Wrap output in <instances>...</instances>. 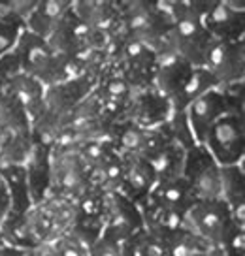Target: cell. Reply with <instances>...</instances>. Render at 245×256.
<instances>
[{
  "label": "cell",
  "instance_id": "obj_1",
  "mask_svg": "<svg viewBox=\"0 0 245 256\" xmlns=\"http://www.w3.org/2000/svg\"><path fill=\"white\" fill-rule=\"evenodd\" d=\"M183 226L200 236L211 248H222L236 226L230 215V208L222 200L194 202L183 216Z\"/></svg>",
  "mask_w": 245,
  "mask_h": 256
},
{
  "label": "cell",
  "instance_id": "obj_2",
  "mask_svg": "<svg viewBox=\"0 0 245 256\" xmlns=\"http://www.w3.org/2000/svg\"><path fill=\"white\" fill-rule=\"evenodd\" d=\"M87 166L79 152L70 147H53L49 154V188L63 198H81L89 192Z\"/></svg>",
  "mask_w": 245,
  "mask_h": 256
},
{
  "label": "cell",
  "instance_id": "obj_3",
  "mask_svg": "<svg viewBox=\"0 0 245 256\" xmlns=\"http://www.w3.org/2000/svg\"><path fill=\"white\" fill-rule=\"evenodd\" d=\"M202 147L219 166H236L243 156V117L224 113L209 128Z\"/></svg>",
  "mask_w": 245,
  "mask_h": 256
},
{
  "label": "cell",
  "instance_id": "obj_4",
  "mask_svg": "<svg viewBox=\"0 0 245 256\" xmlns=\"http://www.w3.org/2000/svg\"><path fill=\"white\" fill-rule=\"evenodd\" d=\"M221 166L211 158V154L202 147L194 145L192 151L185 156L183 177L187 179L190 196L194 202L221 200Z\"/></svg>",
  "mask_w": 245,
  "mask_h": 256
},
{
  "label": "cell",
  "instance_id": "obj_5",
  "mask_svg": "<svg viewBox=\"0 0 245 256\" xmlns=\"http://www.w3.org/2000/svg\"><path fill=\"white\" fill-rule=\"evenodd\" d=\"M217 83H237L243 78V40H215L204 51V64Z\"/></svg>",
  "mask_w": 245,
  "mask_h": 256
},
{
  "label": "cell",
  "instance_id": "obj_6",
  "mask_svg": "<svg viewBox=\"0 0 245 256\" xmlns=\"http://www.w3.org/2000/svg\"><path fill=\"white\" fill-rule=\"evenodd\" d=\"M202 24L207 34L215 40H237L243 34L245 4L239 0H221V2H204Z\"/></svg>",
  "mask_w": 245,
  "mask_h": 256
},
{
  "label": "cell",
  "instance_id": "obj_7",
  "mask_svg": "<svg viewBox=\"0 0 245 256\" xmlns=\"http://www.w3.org/2000/svg\"><path fill=\"white\" fill-rule=\"evenodd\" d=\"M187 113V124L190 128V134L196 145H204L209 128L213 126L217 119H221L226 112V94L219 90V87L211 88L198 96L194 102H190L189 108L185 110Z\"/></svg>",
  "mask_w": 245,
  "mask_h": 256
},
{
  "label": "cell",
  "instance_id": "obj_8",
  "mask_svg": "<svg viewBox=\"0 0 245 256\" xmlns=\"http://www.w3.org/2000/svg\"><path fill=\"white\" fill-rule=\"evenodd\" d=\"M157 184V174L149 160L140 154L123 156V194L127 198H142L147 196Z\"/></svg>",
  "mask_w": 245,
  "mask_h": 256
},
{
  "label": "cell",
  "instance_id": "obj_9",
  "mask_svg": "<svg viewBox=\"0 0 245 256\" xmlns=\"http://www.w3.org/2000/svg\"><path fill=\"white\" fill-rule=\"evenodd\" d=\"M10 94L14 98L23 113L27 115V119H38L44 113V96H46V88L38 80H34L29 74L19 72L16 76H12L8 80Z\"/></svg>",
  "mask_w": 245,
  "mask_h": 256
},
{
  "label": "cell",
  "instance_id": "obj_10",
  "mask_svg": "<svg viewBox=\"0 0 245 256\" xmlns=\"http://www.w3.org/2000/svg\"><path fill=\"white\" fill-rule=\"evenodd\" d=\"M72 10L68 0H38L36 8L25 23V30L32 32L34 36L48 40L55 30L59 21Z\"/></svg>",
  "mask_w": 245,
  "mask_h": 256
},
{
  "label": "cell",
  "instance_id": "obj_11",
  "mask_svg": "<svg viewBox=\"0 0 245 256\" xmlns=\"http://www.w3.org/2000/svg\"><path fill=\"white\" fill-rule=\"evenodd\" d=\"M160 241L166 248L168 256H200L206 254L211 248L200 236L187 230L183 224L175 230L162 234Z\"/></svg>",
  "mask_w": 245,
  "mask_h": 256
},
{
  "label": "cell",
  "instance_id": "obj_12",
  "mask_svg": "<svg viewBox=\"0 0 245 256\" xmlns=\"http://www.w3.org/2000/svg\"><path fill=\"white\" fill-rule=\"evenodd\" d=\"M190 72H192L190 64L181 60L179 56H166V60L158 66L157 78H155L162 98L172 100L179 92V88L183 87Z\"/></svg>",
  "mask_w": 245,
  "mask_h": 256
},
{
  "label": "cell",
  "instance_id": "obj_13",
  "mask_svg": "<svg viewBox=\"0 0 245 256\" xmlns=\"http://www.w3.org/2000/svg\"><path fill=\"white\" fill-rule=\"evenodd\" d=\"M215 87H219V83L206 68H192V72L189 74V78L179 88V92L172 98L175 113H183L189 108L190 102H194L198 96H202Z\"/></svg>",
  "mask_w": 245,
  "mask_h": 256
},
{
  "label": "cell",
  "instance_id": "obj_14",
  "mask_svg": "<svg viewBox=\"0 0 245 256\" xmlns=\"http://www.w3.org/2000/svg\"><path fill=\"white\" fill-rule=\"evenodd\" d=\"M221 177V200L230 208V211L236 208H241L245 202V183H243V172L239 166H221L219 170Z\"/></svg>",
  "mask_w": 245,
  "mask_h": 256
},
{
  "label": "cell",
  "instance_id": "obj_15",
  "mask_svg": "<svg viewBox=\"0 0 245 256\" xmlns=\"http://www.w3.org/2000/svg\"><path fill=\"white\" fill-rule=\"evenodd\" d=\"M87 248L89 256H127L125 243L106 232H100V236Z\"/></svg>",
  "mask_w": 245,
  "mask_h": 256
},
{
  "label": "cell",
  "instance_id": "obj_16",
  "mask_svg": "<svg viewBox=\"0 0 245 256\" xmlns=\"http://www.w3.org/2000/svg\"><path fill=\"white\" fill-rule=\"evenodd\" d=\"M51 243H53V247H55L59 256H89L87 245L81 243L72 232L59 236Z\"/></svg>",
  "mask_w": 245,
  "mask_h": 256
},
{
  "label": "cell",
  "instance_id": "obj_17",
  "mask_svg": "<svg viewBox=\"0 0 245 256\" xmlns=\"http://www.w3.org/2000/svg\"><path fill=\"white\" fill-rule=\"evenodd\" d=\"M25 28L21 24L0 21V60H2L4 56H8L10 51L16 49L17 42L21 38V32Z\"/></svg>",
  "mask_w": 245,
  "mask_h": 256
},
{
  "label": "cell",
  "instance_id": "obj_18",
  "mask_svg": "<svg viewBox=\"0 0 245 256\" xmlns=\"http://www.w3.org/2000/svg\"><path fill=\"white\" fill-rule=\"evenodd\" d=\"M23 250H25V256H59L51 241H46V243H40V245H34V247L23 248Z\"/></svg>",
  "mask_w": 245,
  "mask_h": 256
},
{
  "label": "cell",
  "instance_id": "obj_19",
  "mask_svg": "<svg viewBox=\"0 0 245 256\" xmlns=\"http://www.w3.org/2000/svg\"><path fill=\"white\" fill-rule=\"evenodd\" d=\"M0 256H25L23 248L12 247V245H2L0 247Z\"/></svg>",
  "mask_w": 245,
  "mask_h": 256
},
{
  "label": "cell",
  "instance_id": "obj_20",
  "mask_svg": "<svg viewBox=\"0 0 245 256\" xmlns=\"http://www.w3.org/2000/svg\"><path fill=\"white\" fill-rule=\"evenodd\" d=\"M200 256H207V252H206V254H200Z\"/></svg>",
  "mask_w": 245,
  "mask_h": 256
}]
</instances>
